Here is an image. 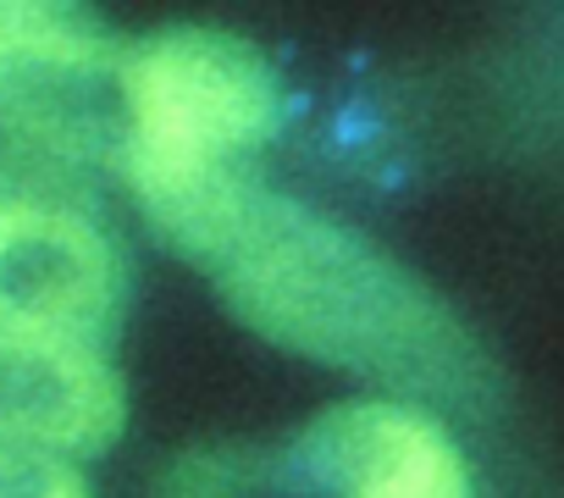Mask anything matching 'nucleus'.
<instances>
[{
    "instance_id": "f257e3e1",
    "label": "nucleus",
    "mask_w": 564,
    "mask_h": 498,
    "mask_svg": "<svg viewBox=\"0 0 564 498\" xmlns=\"http://www.w3.org/2000/svg\"><path fill=\"white\" fill-rule=\"evenodd\" d=\"M155 227L216 278L227 311L276 349L415 404H470L487 388L481 349L421 278L355 227L249 172Z\"/></svg>"
},
{
    "instance_id": "f03ea898",
    "label": "nucleus",
    "mask_w": 564,
    "mask_h": 498,
    "mask_svg": "<svg viewBox=\"0 0 564 498\" xmlns=\"http://www.w3.org/2000/svg\"><path fill=\"white\" fill-rule=\"evenodd\" d=\"M276 122V67L238 34L166 29L122 56L117 172L150 221H166L216 183L243 177Z\"/></svg>"
},
{
    "instance_id": "7ed1b4c3",
    "label": "nucleus",
    "mask_w": 564,
    "mask_h": 498,
    "mask_svg": "<svg viewBox=\"0 0 564 498\" xmlns=\"http://www.w3.org/2000/svg\"><path fill=\"white\" fill-rule=\"evenodd\" d=\"M122 56L100 23L0 0V188L78 194L95 166H117Z\"/></svg>"
},
{
    "instance_id": "20e7f679",
    "label": "nucleus",
    "mask_w": 564,
    "mask_h": 498,
    "mask_svg": "<svg viewBox=\"0 0 564 498\" xmlns=\"http://www.w3.org/2000/svg\"><path fill=\"white\" fill-rule=\"evenodd\" d=\"M122 311V256L89 199L0 188V327L100 344Z\"/></svg>"
},
{
    "instance_id": "39448f33",
    "label": "nucleus",
    "mask_w": 564,
    "mask_h": 498,
    "mask_svg": "<svg viewBox=\"0 0 564 498\" xmlns=\"http://www.w3.org/2000/svg\"><path fill=\"white\" fill-rule=\"evenodd\" d=\"M282 487L311 498H470L454 432L415 399L371 393L316 415L276 454Z\"/></svg>"
},
{
    "instance_id": "423d86ee",
    "label": "nucleus",
    "mask_w": 564,
    "mask_h": 498,
    "mask_svg": "<svg viewBox=\"0 0 564 498\" xmlns=\"http://www.w3.org/2000/svg\"><path fill=\"white\" fill-rule=\"evenodd\" d=\"M122 415V377L100 344L0 327V443L84 459L117 443Z\"/></svg>"
},
{
    "instance_id": "0eeeda50",
    "label": "nucleus",
    "mask_w": 564,
    "mask_h": 498,
    "mask_svg": "<svg viewBox=\"0 0 564 498\" xmlns=\"http://www.w3.org/2000/svg\"><path fill=\"white\" fill-rule=\"evenodd\" d=\"M282 487L276 454H254L238 443H205L161 465L155 498H265Z\"/></svg>"
},
{
    "instance_id": "6e6552de",
    "label": "nucleus",
    "mask_w": 564,
    "mask_h": 498,
    "mask_svg": "<svg viewBox=\"0 0 564 498\" xmlns=\"http://www.w3.org/2000/svg\"><path fill=\"white\" fill-rule=\"evenodd\" d=\"M0 498H95V487L73 454L0 443Z\"/></svg>"
}]
</instances>
